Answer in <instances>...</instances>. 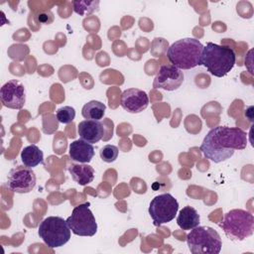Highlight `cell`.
<instances>
[{"instance_id":"10","label":"cell","mask_w":254,"mask_h":254,"mask_svg":"<svg viewBox=\"0 0 254 254\" xmlns=\"http://www.w3.org/2000/svg\"><path fill=\"white\" fill-rule=\"evenodd\" d=\"M184 72L173 64H162L154 78L153 87L173 91L178 89L184 82Z\"/></svg>"},{"instance_id":"2","label":"cell","mask_w":254,"mask_h":254,"mask_svg":"<svg viewBox=\"0 0 254 254\" xmlns=\"http://www.w3.org/2000/svg\"><path fill=\"white\" fill-rule=\"evenodd\" d=\"M236 56L234 51L222 45L208 42L203 46L201 53V65H203L210 74L216 77L225 76L234 66Z\"/></svg>"},{"instance_id":"20","label":"cell","mask_w":254,"mask_h":254,"mask_svg":"<svg viewBox=\"0 0 254 254\" xmlns=\"http://www.w3.org/2000/svg\"><path fill=\"white\" fill-rule=\"evenodd\" d=\"M56 117L59 122L63 124H68L73 121L75 117V110L71 106H63L57 110Z\"/></svg>"},{"instance_id":"9","label":"cell","mask_w":254,"mask_h":254,"mask_svg":"<svg viewBox=\"0 0 254 254\" xmlns=\"http://www.w3.org/2000/svg\"><path fill=\"white\" fill-rule=\"evenodd\" d=\"M36 175L31 168L17 166L9 171L5 186L13 192L28 193L36 187Z\"/></svg>"},{"instance_id":"1","label":"cell","mask_w":254,"mask_h":254,"mask_svg":"<svg viewBox=\"0 0 254 254\" xmlns=\"http://www.w3.org/2000/svg\"><path fill=\"white\" fill-rule=\"evenodd\" d=\"M247 134L238 127L216 126L208 131L200 145L203 156L213 163H221L233 156L236 150H244Z\"/></svg>"},{"instance_id":"4","label":"cell","mask_w":254,"mask_h":254,"mask_svg":"<svg viewBox=\"0 0 254 254\" xmlns=\"http://www.w3.org/2000/svg\"><path fill=\"white\" fill-rule=\"evenodd\" d=\"M219 226L230 240L242 241L253 234L254 217L247 210L240 208L231 209L224 214Z\"/></svg>"},{"instance_id":"3","label":"cell","mask_w":254,"mask_h":254,"mask_svg":"<svg viewBox=\"0 0 254 254\" xmlns=\"http://www.w3.org/2000/svg\"><path fill=\"white\" fill-rule=\"evenodd\" d=\"M203 45L194 38H185L173 43L168 51L167 58L171 64L180 69H190L201 65Z\"/></svg>"},{"instance_id":"19","label":"cell","mask_w":254,"mask_h":254,"mask_svg":"<svg viewBox=\"0 0 254 254\" xmlns=\"http://www.w3.org/2000/svg\"><path fill=\"white\" fill-rule=\"evenodd\" d=\"M98 5L99 1H72L73 11L80 16L90 15L97 10Z\"/></svg>"},{"instance_id":"7","label":"cell","mask_w":254,"mask_h":254,"mask_svg":"<svg viewBox=\"0 0 254 254\" xmlns=\"http://www.w3.org/2000/svg\"><path fill=\"white\" fill-rule=\"evenodd\" d=\"M66 223L71 232L78 236H93L97 232V223L88 202L75 206L66 218Z\"/></svg>"},{"instance_id":"5","label":"cell","mask_w":254,"mask_h":254,"mask_svg":"<svg viewBox=\"0 0 254 254\" xmlns=\"http://www.w3.org/2000/svg\"><path fill=\"white\" fill-rule=\"evenodd\" d=\"M188 247L192 254H218L222 247L219 233L209 226H196L187 234Z\"/></svg>"},{"instance_id":"6","label":"cell","mask_w":254,"mask_h":254,"mask_svg":"<svg viewBox=\"0 0 254 254\" xmlns=\"http://www.w3.org/2000/svg\"><path fill=\"white\" fill-rule=\"evenodd\" d=\"M40 238L50 248L64 246L70 239L71 230L61 216H48L39 225Z\"/></svg>"},{"instance_id":"13","label":"cell","mask_w":254,"mask_h":254,"mask_svg":"<svg viewBox=\"0 0 254 254\" xmlns=\"http://www.w3.org/2000/svg\"><path fill=\"white\" fill-rule=\"evenodd\" d=\"M77 133L81 140L90 144L99 142L104 135V127L100 121L85 119L78 123Z\"/></svg>"},{"instance_id":"15","label":"cell","mask_w":254,"mask_h":254,"mask_svg":"<svg viewBox=\"0 0 254 254\" xmlns=\"http://www.w3.org/2000/svg\"><path fill=\"white\" fill-rule=\"evenodd\" d=\"M68 172L71 179L80 186H86L94 179V169L87 164H71Z\"/></svg>"},{"instance_id":"17","label":"cell","mask_w":254,"mask_h":254,"mask_svg":"<svg viewBox=\"0 0 254 254\" xmlns=\"http://www.w3.org/2000/svg\"><path fill=\"white\" fill-rule=\"evenodd\" d=\"M21 160L24 166L29 168L37 167L44 162L43 151L35 144L25 147L21 152Z\"/></svg>"},{"instance_id":"16","label":"cell","mask_w":254,"mask_h":254,"mask_svg":"<svg viewBox=\"0 0 254 254\" xmlns=\"http://www.w3.org/2000/svg\"><path fill=\"white\" fill-rule=\"evenodd\" d=\"M200 222V216L195 208L187 205L181 209L178 217L177 223L183 230H190L198 226Z\"/></svg>"},{"instance_id":"8","label":"cell","mask_w":254,"mask_h":254,"mask_svg":"<svg viewBox=\"0 0 254 254\" xmlns=\"http://www.w3.org/2000/svg\"><path fill=\"white\" fill-rule=\"evenodd\" d=\"M179 209L178 200L169 192L155 196L149 205V214L156 226L172 221Z\"/></svg>"},{"instance_id":"22","label":"cell","mask_w":254,"mask_h":254,"mask_svg":"<svg viewBox=\"0 0 254 254\" xmlns=\"http://www.w3.org/2000/svg\"><path fill=\"white\" fill-rule=\"evenodd\" d=\"M252 110H253V107H252V106H250V107L247 109V111H248L249 113H248V114H246V113H245V116H246V117H247L251 122L253 121V116H252L253 111H252Z\"/></svg>"},{"instance_id":"21","label":"cell","mask_w":254,"mask_h":254,"mask_svg":"<svg viewBox=\"0 0 254 254\" xmlns=\"http://www.w3.org/2000/svg\"><path fill=\"white\" fill-rule=\"evenodd\" d=\"M119 154V150L115 145L107 144L103 146L99 151V156L101 160L105 163H112L114 162Z\"/></svg>"},{"instance_id":"18","label":"cell","mask_w":254,"mask_h":254,"mask_svg":"<svg viewBox=\"0 0 254 254\" xmlns=\"http://www.w3.org/2000/svg\"><path fill=\"white\" fill-rule=\"evenodd\" d=\"M106 106L104 103L97 100H91L83 105L81 109V115L84 119L99 121L103 118Z\"/></svg>"},{"instance_id":"12","label":"cell","mask_w":254,"mask_h":254,"mask_svg":"<svg viewBox=\"0 0 254 254\" xmlns=\"http://www.w3.org/2000/svg\"><path fill=\"white\" fill-rule=\"evenodd\" d=\"M121 107L129 113H140L149 105L148 94L139 88L125 89L121 94Z\"/></svg>"},{"instance_id":"14","label":"cell","mask_w":254,"mask_h":254,"mask_svg":"<svg viewBox=\"0 0 254 254\" xmlns=\"http://www.w3.org/2000/svg\"><path fill=\"white\" fill-rule=\"evenodd\" d=\"M69 157L73 162L80 164H88L94 156V148L92 144L78 139L69 144Z\"/></svg>"},{"instance_id":"11","label":"cell","mask_w":254,"mask_h":254,"mask_svg":"<svg viewBox=\"0 0 254 254\" xmlns=\"http://www.w3.org/2000/svg\"><path fill=\"white\" fill-rule=\"evenodd\" d=\"M2 104L10 109H21L26 102V90L22 82L17 79H10L0 89Z\"/></svg>"}]
</instances>
